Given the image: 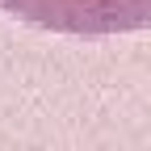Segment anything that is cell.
Listing matches in <instances>:
<instances>
[{
  "label": "cell",
  "instance_id": "1",
  "mask_svg": "<svg viewBox=\"0 0 151 151\" xmlns=\"http://www.w3.org/2000/svg\"><path fill=\"white\" fill-rule=\"evenodd\" d=\"M9 17L50 34L109 38L151 25V0H0Z\"/></svg>",
  "mask_w": 151,
  "mask_h": 151
}]
</instances>
